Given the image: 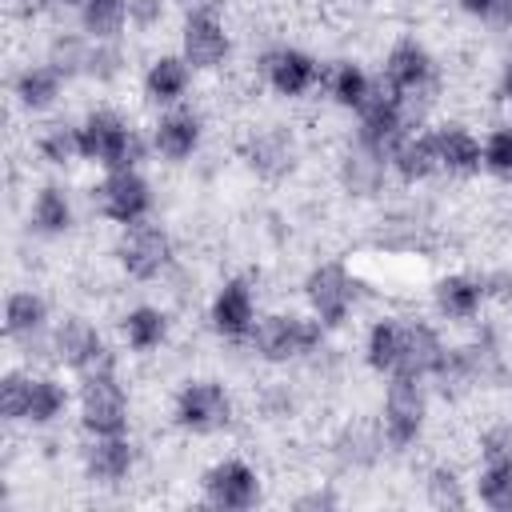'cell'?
Instances as JSON below:
<instances>
[{"label":"cell","instance_id":"29","mask_svg":"<svg viewBox=\"0 0 512 512\" xmlns=\"http://www.w3.org/2000/svg\"><path fill=\"white\" fill-rule=\"evenodd\" d=\"M400 348H404V316L396 312H384L376 316L368 328H364V344H360V356H364V368L376 372V376H392L396 364H400Z\"/></svg>","mask_w":512,"mask_h":512},{"label":"cell","instance_id":"18","mask_svg":"<svg viewBox=\"0 0 512 512\" xmlns=\"http://www.w3.org/2000/svg\"><path fill=\"white\" fill-rule=\"evenodd\" d=\"M428 300H432V312L444 324H476L480 312H484V304H488V288H484V276L480 272L452 268V272H440L432 280Z\"/></svg>","mask_w":512,"mask_h":512},{"label":"cell","instance_id":"46","mask_svg":"<svg viewBox=\"0 0 512 512\" xmlns=\"http://www.w3.org/2000/svg\"><path fill=\"white\" fill-rule=\"evenodd\" d=\"M176 8H180V16L184 12H200V8H220L224 12V0H172Z\"/></svg>","mask_w":512,"mask_h":512},{"label":"cell","instance_id":"2","mask_svg":"<svg viewBox=\"0 0 512 512\" xmlns=\"http://www.w3.org/2000/svg\"><path fill=\"white\" fill-rule=\"evenodd\" d=\"M80 148H84V164H96L100 172H116V168H140L144 156L152 152L148 136L112 104H96L88 108L80 120Z\"/></svg>","mask_w":512,"mask_h":512},{"label":"cell","instance_id":"39","mask_svg":"<svg viewBox=\"0 0 512 512\" xmlns=\"http://www.w3.org/2000/svg\"><path fill=\"white\" fill-rule=\"evenodd\" d=\"M480 144H484V172L492 176V180H500V184H512V120L508 124H492L484 136H480Z\"/></svg>","mask_w":512,"mask_h":512},{"label":"cell","instance_id":"15","mask_svg":"<svg viewBox=\"0 0 512 512\" xmlns=\"http://www.w3.org/2000/svg\"><path fill=\"white\" fill-rule=\"evenodd\" d=\"M204 136H208L204 112H200V108H192V104L160 108V112H156V120L148 124L152 156H156V160H164V164H188V160L204 148Z\"/></svg>","mask_w":512,"mask_h":512},{"label":"cell","instance_id":"27","mask_svg":"<svg viewBox=\"0 0 512 512\" xmlns=\"http://www.w3.org/2000/svg\"><path fill=\"white\" fill-rule=\"evenodd\" d=\"M384 432H380V424H364V420H352V424H344L336 436H332V444H328V452H332V460L344 468V472H368L380 456H384Z\"/></svg>","mask_w":512,"mask_h":512},{"label":"cell","instance_id":"11","mask_svg":"<svg viewBox=\"0 0 512 512\" xmlns=\"http://www.w3.org/2000/svg\"><path fill=\"white\" fill-rule=\"evenodd\" d=\"M352 116H356V124H352V140H356L360 148L384 156V160L392 156V148H396L408 132H416V124H412L404 100H400L396 92H388L380 80H376V92H372Z\"/></svg>","mask_w":512,"mask_h":512},{"label":"cell","instance_id":"1","mask_svg":"<svg viewBox=\"0 0 512 512\" xmlns=\"http://www.w3.org/2000/svg\"><path fill=\"white\" fill-rule=\"evenodd\" d=\"M244 348L260 360V364H272V368H288V364H300V360H316L324 348H328V328L304 308V312H260L256 328L248 332Z\"/></svg>","mask_w":512,"mask_h":512},{"label":"cell","instance_id":"8","mask_svg":"<svg viewBox=\"0 0 512 512\" xmlns=\"http://www.w3.org/2000/svg\"><path fill=\"white\" fill-rule=\"evenodd\" d=\"M76 424L84 436H120L132 428V396L120 372L80 376L76 384Z\"/></svg>","mask_w":512,"mask_h":512},{"label":"cell","instance_id":"13","mask_svg":"<svg viewBox=\"0 0 512 512\" xmlns=\"http://www.w3.org/2000/svg\"><path fill=\"white\" fill-rule=\"evenodd\" d=\"M200 496L220 512H248L264 500V476L244 456H220L200 472Z\"/></svg>","mask_w":512,"mask_h":512},{"label":"cell","instance_id":"16","mask_svg":"<svg viewBox=\"0 0 512 512\" xmlns=\"http://www.w3.org/2000/svg\"><path fill=\"white\" fill-rule=\"evenodd\" d=\"M260 320V300L248 276H224L208 300V328L228 340V344H244L248 332Z\"/></svg>","mask_w":512,"mask_h":512},{"label":"cell","instance_id":"9","mask_svg":"<svg viewBox=\"0 0 512 512\" xmlns=\"http://www.w3.org/2000/svg\"><path fill=\"white\" fill-rule=\"evenodd\" d=\"M88 204L100 220L128 228L156 212V188L140 168H116V172H104L88 188Z\"/></svg>","mask_w":512,"mask_h":512},{"label":"cell","instance_id":"12","mask_svg":"<svg viewBox=\"0 0 512 512\" xmlns=\"http://www.w3.org/2000/svg\"><path fill=\"white\" fill-rule=\"evenodd\" d=\"M240 160L244 168L264 180V184H284L288 176L300 172V160H304V148H300V136L288 128V124H264V128H252L244 140H240Z\"/></svg>","mask_w":512,"mask_h":512},{"label":"cell","instance_id":"19","mask_svg":"<svg viewBox=\"0 0 512 512\" xmlns=\"http://www.w3.org/2000/svg\"><path fill=\"white\" fill-rule=\"evenodd\" d=\"M192 80H196V68L180 52H156L140 72V96L160 112V108L184 104L192 92Z\"/></svg>","mask_w":512,"mask_h":512},{"label":"cell","instance_id":"40","mask_svg":"<svg viewBox=\"0 0 512 512\" xmlns=\"http://www.w3.org/2000/svg\"><path fill=\"white\" fill-rule=\"evenodd\" d=\"M480 464H512V420H492L476 436Z\"/></svg>","mask_w":512,"mask_h":512},{"label":"cell","instance_id":"23","mask_svg":"<svg viewBox=\"0 0 512 512\" xmlns=\"http://www.w3.org/2000/svg\"><path fill=\"white\" fill-rule=\"evenodd\" d=\"M28 232L40 240H64L76 228V200L68 192V184L60 180H44L36 184V192L28 196Z\"/></svg>","mask_w":512,"mask_h":512},{"label":"cell","instance_id":"31","mask_svg":"<svg viewBox=\"0 0 512 512\" xmlns=\"http://www.w3.org/2000/svg\"><path fill=\"white\" fill-rule=\"evenodd\" d=\"M320 88L340 112H356L376 92V76L360 60H332V64H324V84Z\"/></svg>","mask_w":512,"mask_h":512},{"label":"cell","instance_id":"17","mask_svg":"<svg viewBox=\"0 0 512 512\" xmlns=\"http://www.w3.org/2000/svg\"><path fill=\"white\" fill-rule=\"evenodd\" d=\"M136 464H140V448L128 432H120V436H84V444H80V472L96 488L128 484Z\"/></svg>","mask_w":512,"mask_h":512},{"label":"cell","instance_id":"34","mask_svg":"<svg viewBox=\"0 0 512 512\" xmlns=\"http://www.w3.org/2000/svg\"><path fill=\"white\" fill-rule=\"evenodd\" d=\"M424 500L432 508H468L472 504V480H464V472L456 464L440 460L424 472Z\"/></svg>","mask_w":512,"mask_h":512},{"label":"cell","instance_id":"4","mask_svg":"<svg viewBox=\"0 0 512 512\" xmlns=\"http://www.w3.org/2000/svg\"><path fill=\"white\" fill-rule=\"evenodd\" d=\"M172 424L184 436H220L236 424V396L216 376H188L172 392Z\"/></svg>","mask_w":512,"mask_h":512},{"label":"cell","instance_id":"35","mask_svg":"<svg viewBox=\"0 0 512 512\" xmlns=\"http://www.w3.org/2000/svg\"><path fill=\"white\" fill-rule=\"evenodd\" d=\"M76 28L92 40H124L128 0H84L76 12Z\"/></svg>","mask_w":512,"mask_h":512},{"label":"cell","instance_id":"7","mask_svg":"<svg viewBox=\"0 0 512 512\" xmlns=\"http://www.w3.org/2000/svg\"><path fill=\"white\" fill-rule=\"evenodd\" d=\"M112 256H116V268L136 280V284H156L172 272L176 264V240L172 232L160 224V220H140V224H128L120 228L116 244H112Z\"/></svg>","mask_w":512,"mask_h":512},{"label":"cell","instance_id":"30","mask_svg":"<svg viewBox=\"0 0 512 512\" xmlns=\"http://www.w3.org/2000/svg\"><path fill=\"white\" fill-rule=\"evenodd\" d=\"M76 404V392L64 384V376L56 372H32V392H28V412L24 424L28 428H52L68 416V408Z\"/></svg>","mask_w":512,"mask_h":512},{"label":"cell","instance_id":"44","mask_svg":"<svg viewBox=\"0 0 512 512\" xmlns=\"http://www.w3.org/2000/svg\"><path fill=\"white\" fill-rule=\"evenodd\" d=\"M468 20H480V24H488L492 20V12H496V0H452Z\"/></svg>","mask_w":512,"mask_h":512},{"label":"cell","instance_id":"22","mask_svg":"<svg viewBox=\"0 0 512 512\" xmlns=\"http://www.w3.org/2000/svg\"><path fill=\"white\" fill-rule=\"evenodd\" d=\"M388 180H392L388 160L368 152V148H360L356 140H348V148L336 156V184L352 200H380Z\"/></svg>","mask_w":512,"mask_h":512},{"label":"cell","instance_id":"38","mask_svg":"<svg viewBox=\"0 0 512 512\" xmlns=\"http://www.w3.org/2000/svg\"><path fill=\"white\" fill-rule=\"evenodd\" d=\"M28 392H32V372L12 364L0 372V416L4 424H24L28 412Z\"/></svg>","mask_w":512,"mask_h":512},{"label":"cell","instance_id":"37","mask_svg":"<svg viewBox=\"0 0 512 512\" xmlns=\"http://www.w3.org/2000/svg\"><path fill=\"white\" fill-rule=\"evenodd\" d=\"M128 72V56H124V44L120 40H92L88 48V68H84V80L108 88L116 84L120 76Z\"/></svg>","mask_w":512,"mask_h":512},{"label":"cell","instance_id":"5","mask_svg":"<svg viewBox=\"0 0 512 512\" xmlns=\"http://www.w3.org/2000/svg\"><path fill=\"white\" fill-rule=\"evenodd\" d=\"M300 296H304V308L328 328V332H340L356 308H360V296H364V284L360 276L344 264V260H320L304 272L300 280Z\"/></svg>","mask_w":512,"mask_h":512},{"label":"cell","instance_id":"26","mask_svg":"<svg viewBox=\"0 0 512 512\" xmlns=\"http://www.w3.org/2000/svg\"><path fill=\"white\" fill-rule=\"evenodd\" d=\"M388 168H392V180H400V184H408V188H416V184H428V180L444 176V172H440L436 144H432V132H428V128L408 132V136L392 148Z\"/></svg>","mask_w":512,"mask_h":512},{"label":"cell","instance_id":"41","mask_svg":"<svg viewBox=\"0 0 512 512\" xmlns=\"http://www.w3.org/2000/svg\"><path fill=\"white\" fill-rule=\"evenodd\" d=\"M172 8H176L172 0H128V28L140 36H152L168 20Z\"/></svg>","mask_w":512,"mask_h":512},{"label":"cell","instance_id":"36","mask_svg":"<svg viewBox=\"0 0 512 512\" xmlns=\"http://www.w3.org/2000/svg\"><path fill=\"white\" fill-rule=\"evenodd\" d=\"M472 500L488 512H512V464H480L472 476Z\"/></svg>","mask_w":512,"mask_h":512},{"label":"cell","instance_id":"24","mask_svg":"<svg viewBox=\"0 0 512 512\" xmlns=\"http://www.w3.org/2000/svg\"><path fill=\"white\" fill-rule=\"evenodd\" d=\"M64 88H68V80H64L48 60H32V64L16 68V72H12V84H8L12 104H16L24 116H44V112H52V108L64 100Z\"/></svg>","mask_w":512,"mask_h":512},{"label":"cell","instance_id":"28","mask_svg":"<svg viewBox=\"0 0 512 512\" xmlns=\"http://www.w3.org/2000/svg\"><path fill=\"white\" fill-rule=\"evenodd\" d=\"M52 328V308L44 300V292L36 288H12L4 300V340L20 344L28 336H44Z\"/></svg>","mask_w":512,"mask_h":512},{"label":"cell","instance_id":"14","mask_svg":"<svg viewBox=\"0 0 512 512\" xmlns=\"http://www.w3.org/2000/svg\"><path fill=\"white\" fill-rule=\"evenodd\" d=\"M176 52L196 68V72H220L232 60V32L220 8H200V12H184L180 16V32H176Z\"/></svg>","mask_w":512,"mask_h":512},{"label":"cell","instance_id":"25","mask_svg":"<svg viewBox=\"0 0 512 512\" xmlns=\"http://www.w3.org/2000/svg\"><path fill=\"white\" fill-rule=\"evenodd\" d=\"M116 328H120V344L128 352H136V356H152V352H160L172 340V316H168V308L148 304V300L124 308L120 320H116Z\"/></svg>","mask_w":512,"mask_h":512},{"label":"cell","instance_id":"42","mask_svg":"<svg viewBox=\"0 0 512 512\" xmlns=\"http://www.w3.org/2000/svg\"><path fill=\"white\" fill-rule=\"evenodd\" d=\"M260 412H264V416H276V420L292 416V412H296V388L284 384V380H268V384L260 388Z\"/></svg>","mask_w":512,"mask_h":512},{"label":"cell","instance_id":"45","mask_svg":"<svg viewBox=\"0 0 512 512\" xmlns=\"http://www.w3.org/2000/svg\"><path fill=\"white\" fill-rule=\"evenodd\" d=\"M496 96H500L504 108H512V52L504 56V64H500V72H496Z\"/></svg>","mask_w":512,"mask_h":512},{"label":"cell","instance_id":"21","mask_svg":"<svg viewBox=\"0 0 512 512\" xmlns=\"http://www.w3.org/2000/svg\"><path fill=\"white\" fill-rule=\"evenodd\" d=\"M444 356H448V340L440 336V328L424 316H404V348H400L396 372L416 380H436V372L444 368Z\"/></svg>","mask_w":512,"mask_h":512},{"label":"cell","instance_id":"6","mask_svg":"<svg viewBox=\"0 0 512 512\" xmlns=\"http://www.w3.org/2000/svg\"><path fill=\"white\" fill-rule=\"evenodd\" d=\"M428 412H432V396H428V380H416V376H388L384 384V396H380V432H384V444L388 452H408L424 440V428H428Z\"/></svg>","mask_w":512,"mask_h":512},{"label":"cell","instance_id":"20","mask_svg":"<svg viewBox=\"0 0 512 512\" xmlns=\"http://www.w3.org/2000/svg\"><path fill=\"white\" fill-rule=\"evenodd\" d=\"M428 132H432V144H436L444 176L472 180V176L484 172V164H480L484 160V144H480V136L464 120H436Z\"/></svg>","mask_w":512,"mask_h":512},{"label":"cell","instance_id":"32","mask_svg":"<svg viewBox=\"0 0 512 512\" xmlns=\"http://www.w3.org/2000/svg\"><path fill=\"white\" fill-rule=\"evenodd\" d=\"M36 156L48 164V168H72L84 160V148H80V124L76 120H52L36 132L32 140Z\"/></svg>","mask_w":512,"mask_h":512},{"label":"cell","instance_id":"33","mask_svg":"<svg viewBox=\"0 0 512 512\" xmlns=\"http://www.w3.org/2000/svg\"><path fill=\"white\" fill-rule=\"evenodd\" d=\"M88 48H92V36H84L80 28H64V32H52L48 44H44V60L72 84V80H84V68H88Z\"/></svg>","mask_w":512,"mask_h":512},{"label":"cell","instance_id":"10","mask_svg":"<svg viewBox=\"0 0 512 512\" xmlns=\"http://www.w3.org/2000/svg\"><path fill=\"white\" fill-rule=\"evenodd\" d=\"M256 76L280 100H304L324 84V64L300 44H272L256 56Z\"/></svg>","mask_w":512,"mask_h":512},{"label":"cell","instance_id":"3","mask_svg":"<svg viewBox=\"0 0 512 512\" xmlns=\"http://www.w3.org/2000/svg\"><path fill=\"white\" fill-rule=\"evenodd\" d=\"M52 364L80 376H104V372H120V352L116 344L104 340L100 324L92 316L80 312H64L60 320H52Z\"/></svg>","mask_w":512,"mask_h":512},{"label":"cell","instance_id":"43","mask_svg":"<svg viewBox=\"0 0 512 512\" xmlns=\"http://www.w3.org/2000/svg\"><path fill=\"white\" fill-rule=\"evenodd\" d=\"M336 504H340V492H336V488H328V484H316V488H308V492H300V496L292 500V508H300V512L336 508Z\"/></svg>","mask_w":512,"mask_h":512},{"label":"cell","instance_id":"47","mask_svg":"<svg viewBox=\"0 0 512 512\" xmlns=\"http://www.w3.org/2000/svg\"><path fill=\"white\" fill-rule=\"evenodd\" d=\"M80 4L84 0H40V8H48V12H80Z\"/></svg>","mask_w":512,"mask_h":512}]
</instances>
